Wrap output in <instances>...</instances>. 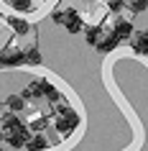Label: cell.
I'll use <instances>...</instances> for the list:
<instances>
[{
    "instance_id": "1",
    "label": "cell",
    "mask_w": 148,
    "mask_h": 151,
    "mask_svg": "<svg viewBox=\"0 0 148 151\" xmlns=\"http://www.w3.org/2000/svg\"><path fill=\"white\" fill-rule=\"evenodd\" d=\"M54 23H64V28L69 33H79L82 31V18L74 8H66V10H56L54 13Z\"/></svg>"
},
{
    "instance_id": "2",
    "label": "cell",
    "mask_w": 148,
    "mask_h": 151,
    "mask_svg": "<svg viewBox=\"0 0 148 151\" xmlns=\"http://www.w3.org/2000/svg\"><path fill=\"white\" fill-rule=\"evenodd\" d=\"M26 62V51L21 49H10V51H0V67L8 69V67H18Z\"/></svg>"
},
{
    "instance_id": "3",
    "label": "cell",
    "mask_w": 148,
    "mask_h": 151,
    "mask_svg": "<svg viewBox=\"0 0 148 151\" xmlns=\"http://www.w3.org/2000/svg\"><path fill=\"white\" fill-rule=\"evenodd\" d=\"M77 126H79V115H77L74 110H71V113H66V115H61V118L56 120V131H59L61 136H69Z\"/></svg>"
},
{
    "instance_id": "4",
    "label": "cell",
    "mask_w": 148,
    "mask_h": 151,
    "mask_svg": "<svg viewBox=\"0 0 148 151\" xmlns=\"http://www.w3.org/2000/svg\"><path fill=\"white\" fill-rule=\"evenodd\" d=\"M117 44H120V39L115 36V31H107L105 36H102V41L97 44V51H102V54H110V51H115Z\"/></svg>"
},
{
    "instance_id": "5",
    "label": "cell",
    "mask_w": 148,
    "mask_h": 151,
    "mask_svg": "<svg viewBox=\"0 0 148 151\" xmlns=\"http://www.w3.org/2000/svg\"><path fill=\"white\" fill-rule=\"evenodd\" d=\"M23 128H26V126L21 123V118H18V115H5V120H3V131H5L8 136H13V133H21Z\"/></svg>"
},
{
    "instance_id": "6",
    "label": "cell",
    "mask_w": 148,
    "mask_h": 151,
    "mask_svg": "<svg viewBox=\"0 0 148 151\" xmlns=\"http://www.w3.org/2000/svg\"><path fill=\"white\" fill-rule=\"evenodd\" d=\"M133 33H135V28H133V23H130V21H125V18H120V21L115 23V36H117L120 41L130 39Z\"/></svg>"
},
{
    "instance_id": "7",
    "label": "cell",
    "mask_w": 148,
    "mask_h": 151,
    "mask_svg": "<svg viewBox=\"0 0 148 151\" xmlns=\"http://www.w3.org/2000/svg\"><path fill=\"white\" fill-rule=\"evenodd\" d=\"M133 51L148 56V33H138V36L133 39Z\"/></svg>"
},
{
    "instance_id": "8",
    "label": "cell",
    "mask_w": 148,
    "mask_h": 151,
    "mask_svg": "<svg viewBox=\"0 0 148 151\" xmlns=\"http://www.w3.org/2000/svg\"><path fill=\"white\" fill-rule=\"evenodd\" d=\"M100 36H102V31L97 28V26H92V28H87V31H84V39H87V44H92V46H97V44L102 41Z\"/></svg>"
},
{
    "instance_id": "9",
    "label": "cell",
    "mask_w": 148,
    "mask_h": 151,
    "mask_svg": "<svg viewBox=\"0 0 148 151\" xmlns=\"http://www.w3.org/2000/svg\"><path fill=\"white\" fill-rule=\"evenodd\" d=\"M26 149H28V151H44V149H46V138H44L41 133H36L31 141H28V146H26Z\"/></svg>"
},
{
    "instance_id": "10",
    "label": "cell",
    "mask_w": 148,
    "mask_h": 151,
    "mask_svg": "<svg viewBox=\"0 0 148 151\" xmlns=\"http://www.w3.org/2000/svg\"><path fill=\"white\" fill-rule=\"evenodd\" d=\"M10 108L13 113H18V110H23V105H26V100H23V95H10L8 97V103H5Z\"/></svg>"
},
{
    "instance_id": "11",
    "label": "cell",
    "mask_w": 148,
    "mask_h": 151,
    "mask_svg": "<svg viewBox=\"0 0 148 151\" xmlns=\"http://www.w3.org/2000/svg\"><path fill=\"white\" fill-rule=\"evenodd\" d=\"M41 87H44V95L51 100V103H56L59 100V92H56V87L51 85V82H46V80H41Z\"/></svg>"
},
{
    "instance_id": "12",
    "label": "cell",
    "mask_w": 148,
    "mask_h": 151,
    "mask_svg": "<svg viewBox=\"0 0 148 151\" xmlns=\"http://www.w3.org/2000/svg\"><path fill=\"white\" fill-rule=\"evenodd\" d=\"M8 23H10V28H13V31H18V33H26V31H28V23H26L23 18L10 16V18H8Z\"/></svg>"
},
{
    "instance_id": "13",
    "label": "cell",
    "mask_w": 148,
    "mask_h": 151,
    "mask_svg": "<svg viewBox=\"0 0 148 151\" xmlns=\"http://www.w3.org/2000/svg\"><path fill=\"white\" fill-rule=\"evenodd\" d=\"M26 64H41V54H39V49L31 46V49H26Z\"/></svg>"
},
{
    "instance_id": "14",
    "label": "cell",
    "mask_w": 148,
    "mask_h": 151,
    "mask_svg": "<svg viewBox=\"0 0 148 151\" xmlns=\"http://www.w3.org/2000/svg\"><path fill=\"white\" fill-rule=\"evenodd\" d=\"M10 3H13V8H16L18 13H28V10L33 8L31 0H10Z\"/></svg>"
},
{
    "instance_id": "15",
    "label": "cell",
    "mask_w": 148,
    "mask_h": 151,
    "mask_svg": "<svg viewBox=\"0 0 148 151\" xmlns=\"http://www.w3.org/2000/svg\"><path fill=\"white\" fill-rule=\"evenodd\" d=\"M148 8V0H130V10L133 13H143Z\"/></svg>"
},
{
    "instance_id": "16",
    "label": "cell",
    "mask_w": 148,
    "mask_h": 151,
    "mask_svg": "<svg viewBox=\"0 0 148 151\" xmlns=\"http://www.w3.org/2000/svg\"><path fill=\"white\" fill-rule=\"evenodd\" d=\"M107 5H110L112 13H120V10L125 8V0H107Z\"/></svg>"
},
{
    "instance_id": "17",
    "label": "cell",
    "mask_w": 148,
    "mask_h": 151,
    "mask_svg": "<svg viewBox=\"0 0 148 151\" xmlns=\"http://www.w3.org/2000/svg\"><path fill=\"white\" fill-rule=\"evenodd\" d=\"M33 128H46V118H39L36 123H33Z\"/></svg>"
},
{
    "instance_id": "18",
    "label": "cell",
    "mask_w": 148,
    "mask_h": 151,
    "mask_svg": "<svg viewBox=\"0 0 148 151\" xmlns=\"http://www.w3.org/2000/svg\"><path fill=\"white\" fill-rule=\"evenodd\" d=\"M0 110H3V103H0Z\"/></svg>"
},
{
    "instance_id": "19",
    "label": "cell",
    "mask_w": 148,
    "mask_h": 151,
    "mask_svg": "<svg viewBox=\"0 0 148 151\" xmlns=\"http://www.w3.org/2000/svg\"><path fill=\"white\" fill-rule=\"evenodd\" d=\"M0 151H3V149H0Z\"/></svg>"
}]
</instances>
